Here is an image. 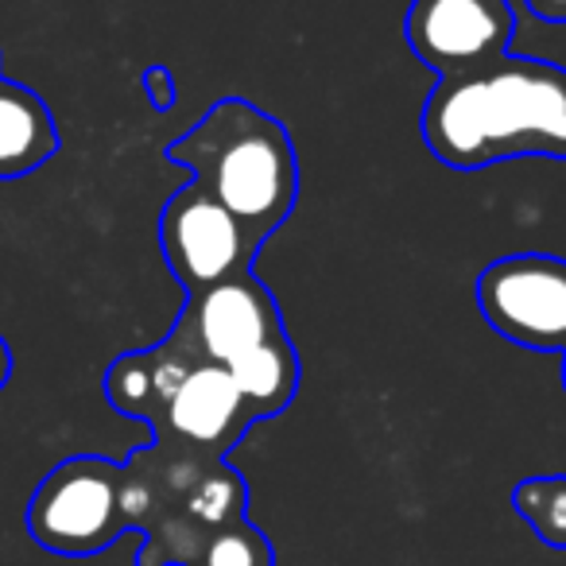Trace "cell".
Segmentation results:
<instances>
[{
    "label": "cell",
    "mask_w": 566,
    "mask_h": 566,
    "mask_svg": "<svg viewBox=\"0 0 566 566\" xmlns=\"http://www.w3.org/2000/svg\"><path fill=\"white\" fill-rule=\"evenodd\" d=\"M120 481H125V465L109 458L74 454L59 462L28 501V535L43 551L66 558L109 551L128 532Z\"/></svg>",
    "instance_id": "obj_3"
},
{
    "label": "cell",
    "mask_w": 566,
    "mask_h": 566,
    "mask_svg": "<svg viewBox=\"0 0 566 566\" xmlns=\"http://www.w3.org/2000/svg\"><path fill=\"white\" fill-rule=\"evenodd\" d=\"M9 380H12V349H9V342L0 338V392H4Z\"/></svg>",
    "instance_id": "obj_16"
},
{
    "label": "cell",
    "mask_w": 566,
    "mask_h": 566,
    "mask_svg": "<svg viewBox=\"0 0 566 566\" xmlns=\"http://www.w3.org/2000/svg\"><path fill=\"white\" fill-rule=\"evenodd\" d=\"M233 377L241 400L249 403L252 419H272L280 411L292 408L295 392H300V354H295L287 334L252 346L249 354H241L233 365H226Z\"/></svg>",
    "instance_id": "obj_11"
},
{
    "label": "cell",
    "mask_w": 566,
    "mask_h": 566,
    "mask_svg": "<svg viewBox=\"0 0 566 566\" xmlns=\"http://www.w3.org/2000/svg\"><path fill=\"white\" fill-rule=\"evenodd\" d=\"M512 509L547 547L566 551V473L524 478L512 489Z\"/></svg>",
    "instance_id": "obj_12"
},
{
    "label": "cell",
    "mask_w": 566,
    "mask_h": 566,
    "mask_svg": "<svg viewBox=\"0 0 566 566\" xmlns=\"http://www.w3.org/2000/svg\"><path fill=\"white\" fill-rule=\"evenodd\" d=\"M256 423L249 403L241 400L229 369L210 361H195L167 392L159 411L148 419L151 439L175 442L206 458H226L241 442V434Z\"/></svg>",
    "instance_id": "obj_8"
},
{
    "label": "cell",
    "mask_w": 566,
    "mask_h": 566,
    "mask_svg": "<svg viewBox=\"0 0 566 566\" xmlns=\"http://www.w3.org/2000/svg\"><path fill=\"white\" fill-rule=\"evenodd\" d=\"M516 17L509 0H411L403 40L439 78L478 74L509 59Z\"/></svg>",
    "instance_id": "obj_6"
},
{
    "label": "cell",
    "mask_w": 566,
    "mask_h": 566,
    "mask_svg": "<svg viewBox=\"0 0 566 566\" xmlns=\"http://www.w3.org/2000/svg\"><path fill=\"white\" fill-rule=\"evenodd\" d=\"M524 4L543 24H566V0H524Z\"/></svg>",
    "instance_id": "obj_15"
},
{
    "label": "cell",
    "mask_w": 566,
    "mask_h": 566,
    "mask_svg": "<svg viewBox=\"0 0 566 566\" xmlns=\"http://www.w3.org/2000/svg\"><path fill=\"white\" fill-rule=\"evenodd\" d=\"M159 249L182 292L198 295L229 275L252 272L260 244L218 198L187 182L159 210Z\"/></svg>",
    "instance_id": "obj_5"
},
{
    "label": "cell",
    "mask_w": 566,
    "mask_h": 566,
    "mask_svg": "<svg viewBox=\"0 0 566 566\" xmlns=\"http://www.w3.org/2000/svg\"><path fill=\"white\" fill-rule=\"evenodd\" d=\"M481 318L512 346L566 354V260L512 252L478 275Z\"/></svg>",
    "instance_id": "obj_4"
},
{
    "label": "cell",
    "mask_w": 566,
    "mask_h": 566,
    "mask_svg": "<svg viewBox=\"0 0 566 566\" xmlns=\"http://www.w3.org/2000/svg\"><path fill=\"white\" fill-rule=\"evenodd\" d=\"M419 128L427 151L454 171L524 156L566 159V71L509 55L489 71L439 78Z\"/></svg>",
    "instance_id": "obj_1"
},
{
    "label": "cell",
    "mask_w": 566,
    "mask_h": 566,
    "mask_svg": "<svg viewBox=\"0 0 566 566\" xmlns=\"http://www.w3.org/2000/svg\"><path fill=\"white\" fill-rule=\"evenodd\" d=\"M190 365H195V357L175 346L171 338H164L159 346L136 349V354H120L105 373V396L120 416L148 423Z\"/></svg>",
    "instance_id": "obj_9"
},
{
    "label": "cell",
    "mask_w": 566,
    "mask_h": 566,
    "mask_svg": "<svg viewBox=\"0 0 566 566\" xmlns=\"http://www.w3.org/2000/svg\"><path fill=\"white\" fill-rule=\"evenodd\" d=\"M144 86H148V102L156 105V109H171L175 82H171V71H167V66H148V71H144Z\"/></svg>",
    "instance_id": "obj_14"
},
{
    "label": "cell",
    "mask_w": 566,
    "mask_h": 566,
    "mask_svg": "<svg viewBox=\"0 0 566 566\" xmlns=\"http://www.w3.org/2000/svg\"><path fill=\"white\" fill-rule=\"evenodd\" d=\"M275 334H287L280 303L260 275L241 272L213 283L206 292L187 295L167 338L179 349H187L195 361H210L226 369Z\"/></svg>",
    "instance_id": "obj_7"
},
{
    "label": "cell",
    "mask_w": 566,
    "mask_h": 566,
    "mask_svg": "<svg viewBox=\"0 0 566 566\" xmlns=\"http://www.w3.org/2000/svg\"><path fill=\"white\" fill-rule=\"evenodd\" d=\"M167 159L187 167L256 244H264L300 202V156L292 133L244 97H221L190 133L171 140Z\"/></svg>",
    "instance_id": "obj_2"
},
{
    "label": "cell",
    "mask_w": 566,
    "mask_h": 566,
    "mask_svg": "<svg viewBox=\"0 0 566 566\" xmlns=\"http://www.w3.org/2000/svg\"><path fill=\"white\" fill-rule=\"evenodd\" d=\"M563 388H566V354H563Z\"/></svg>",
    "instance_id": "obj_17"
},
{
    "label": "cell",
    "mask_w": 566,
    "mask_h": 566,
    "mask_svg": "<svg viewBox=\"0 0 566 566\" xmlns=\"http://www.w3.org/2000/svg\"><path fill=\"white\" fill-rule=\"evenodd\" d=\"M59 151V128L35 90L0 78V179H20Z\"/></svg>",
    "instance_id": "obj_10"
},
{
    "label": "cell",
    "mask_w": 566,
    "mask_h": 566,
    "mask_svg": "<svg viewBox=\"0 0 566 566\" xmlns=\"http://www.w3.org/2000/svg\"><path fill=\"white\" fill-rule=\"evenodd\" d=\"M190 566H275V551L268 535L249 516L226 524L198 547Z\"/></svg>",
    "instance_id": "obj_13"
}]
</instances>
